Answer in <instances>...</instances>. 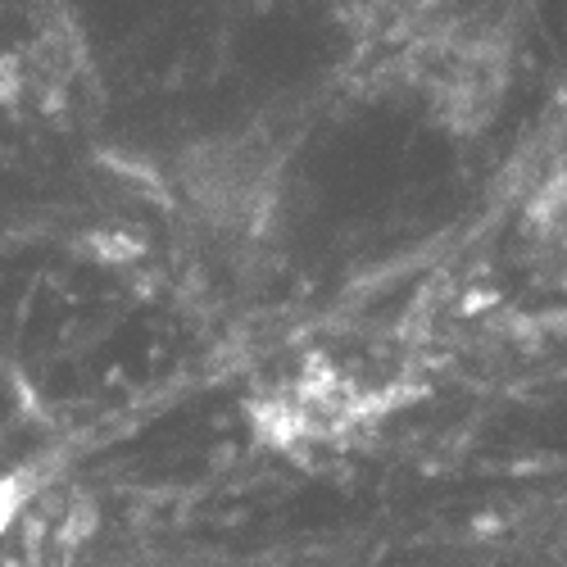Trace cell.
Masks as SVG:
<instances>
[{
	"mask_svg": "<svg viewBox=\"0 0 567 567\" xmlns=\"http://www.w3.org/2000/svg\"><path fill=\"white\" fill-rule=\"evenodd\" d=\"M78 255L96 259V264H137L141 255H146V241H137L132 232H118V227H96V232H82L78 241Z\"/></svg>",
	"mask_w": 567,
	"mask_h": 567,
	"instance_id": "cell-2",
	"label": "cell"
},
{
	"mask_svg": "<svg viewBox=\"0 0 567 567\" xmlns=\"http://www.w3.org/2000/svg\"><path fill=\"white\" fill-rule=\"evenodd\" d=\"M28 486H32V477H28V472H14V477H5V481H0V531H5L14 518H19L23 499L32 495Z\"/></svg>",
	"mask_w": 567,
	"mask_h": 567,
	"instance_id": "cell-5",
	"label": "cell"
},
{
	"mask_svg": "<svg viewBox=\"0 0 567 567\" xmlns=\"http://www.w3.org/2000/svg\"><path fill=\"white\" fill-rule=\"evenodd\" d=\"M96 522H100L96 499H91V495H78V499L69 504V513H64V531H59V540H64V545H82V540L96 531Z\"/></svg>",
	"mask_w": 567,
	"mask_h": 567,
	"instance_id": "cell-4",
	"label": "cell"
},
{
	"mask_svg": "<svg viewBox=\"0 0 567 567\" xmlns=\"http://www.w3.org/2000/svg\"><path fill=\"white\" fill-rule=\"evenodd\" d=\"M558 214H563V177H554L549 186H540V196L531 200V209H527V218L531 223H540V227H549Z\"/></svg>",
	"mask_w": 567,
	"mask_h": 567,
	"instance_id": "cell-6",
	"label": "cell"
},
{
	"mask_svg": "<svg viewBox=\"0 0 567 567\" xmlns=\"http://www.w3.org/2000/svg\"><path fill=\"white\" fill-rule=\"evenodd\" d=\"M250 418H255V436L264 445H277V450H295V440H304V418L291 400L273 395V400L250 404Z\"/></svg>",
	"mask_w": 567,
	"mask_h": 567,
	"instance_id": "cell-1",
	"label": "cell"
},
{
	"mask_svg": "<svg viewBox=\"0 0 567 567\" xmlns=\"http://www.w3.org/2000/svg\"><path fill=\"white\" fill-rule=\"evenodd\" d=\"M23 91V73H19V59H5L0 55V100L5 105H14Z\"/></svg>",
	"mask_w": 567,
	"mask_h": 567,
	"instance_id": "cell-7",
	"label": "cell"
},
{
	"mask_svg": "<svg viewBox=\"0 0 567 567\" xmlns=\"http://www.w3.org/2000/svg\"><path fill=\"white\" fill-rule=\"evenodd\" d=\"M100 168H109L114 177H128V182L146 186V191H155V196L164 200V186H159V168L150 164V159H132V155H123V150H100Z\"/></svg>",
	"mask_w": 567,
	"mask_h": 567,
	"instance_id": "cell-3",
	"label": "cell"
},
{
	"mask_svg": "<svg viewBox=\"0 0 567 567\" xmlns=\"http://www.w3.org/2000/svg\"><path fill=\"white\" fill-rule=\"evenodd\" d=\"M486 304H499V291H468L459 309H463V313H481Z\"/></svg>",
	"mask_w": 567,
	"mask_h": 567,
	"instance_id": "cell-8",
	"label": "cell"
}]
</instances>
